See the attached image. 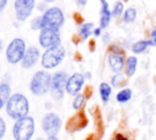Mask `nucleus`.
Here are the masks:
<instances>
[{
  "instance_id": "obj_10",
  "label": "nucleus",
  "mask_w": 156,
  "mask_h": 140,
  "mask_svg": "<svg viewBox=\"0 0 156 140\" xmlns=\"http://www.w3.org/2000/svg\"><path fill=\"white\" fill-rule=\"evenodd\" d=\"M35 5V0H15V12L18 21H26Z\"/></svg>"
},
{
  "instance_id": "obj_30",
  "label": "nucleus",
  "mask_w": 156,
  "mask_h": 140,
  "mask_svg": "<svg viewBox=\"0 0 156 140\" xmlns=\"http://www.w3.org/2000/svg\"><path fill=\"white\" fill-rule=\"evenodd\" d=\"M6 4H7V0H0V11H2L5 9Z\"/></svg>"
},
{
  "instance_id": "obj_37",
  "label": "nucleus",
  "mask_w": 156,
  "mask_h": 140,
  "mask_svg": "<svg viewBox=\"0 0 156 140\" xmlns=\"http://www.w3.org/2000/svg\"><path fill=\"white\" fill-rule=\"evenodd\" d=\"M87 140H95V139H94L93 136H90V138H89V139H87Z\"/></svg>"
},
{
  "instance_id": "obj_8",
  "label": "nucleus",
  "mask_w": 156,
  "mask_h": 140,
  "mask_svg": "<svg viewBox=\"0 0 156 140\" xmlns=\"http://www.w3.org/2000/svg\"><path fill=\"white\" fill-rule=\"evenodd\" d=\"M39 44L45 49L60 45V32L55 28H43L39 34Z\"/></svg>"
},
{
  "instance_id": "obj_29",
  "label": "nucleus",
  "mask_w": 156,
  "mask_h": 140,
  "mask_svg": "<svg viewBox=\"0 0 156 140\" xmlns=\"http://www.w3.org/2000/svg\"><path fill=\"white\" fill-rule=\"evenodd\" d=\"M151 40H152V43H154V45H156V27L152 29V32H151Z\"/></svg>"
},
{
  "instance_id": "obj_36",
  "label": "nucleus",
  "mask_w": 156,
  "mask_h": 140,
  "mask_svg": "<svg viewBox=\"0 0 156 140\" xmlns=\"http://www.w3.org/2000/svg\"><path fill=\"white\" fill-rule=\"evenodd\" d=\"M45 2H52V1H55V0H44Z\"/></svg>"
},
{
  "instance_id": "obj_16",
  "label": "nucleus",
  "mask_w": 156,
  "mask_h": 140,
  "mask_svg": "<svg viewBox=\"0 0 156 140\" xmlns=\"http://www.w3.org/2000/svg\"><path fill=\"white\" fill-rule=\"evenodd\" d=\"M11 88L9 84L6 83H2L0 84V110L7 103L9 99L11 97Z\"/></svg>"
},
{
  "instance_id": "obj_18",
  "label": "nucleus",
  "mask_w": 156,
  "mask_h": 140,
  "mask_svg": "<svg viewBox=\"0 0 156 140\" xmlns=\"http://www.w3.org/2000/svg\"><path fill=\"white\" fill-rule=\"evenodd\" d=\"M149 45H154L152 40H139V41L133 44L132 50H133L134 54H141V52H144L146 50V47Z\"/></svg>"
},
{
  "instance_id": "obj_5",
  "label": "nucleus",
  "mask_w": 156,
  "mask_h": 140,
  "mask_svg": "<svg viewBox=\"0 0 156 140\" xmlns=\"http://www.w3.org/2000/svg\"><path fill=\"white\" fill-rule=\"evenodd\" d=\"M65 17H63V12L61 9L58 7H50L48 9L44 15L41 16V23H43V28H55L58 29L62 24H63Z\"/></svg>"
},
{
  "instance_id": "obj_3",
  "label": "nucleus",
  "mask_w": 156,
  "mask_h": 140,
  "mask_svg": "<svg viewBox=\"0 0 156 140\" xmlns=\"http://www.w3.org/2000/svg\"><path fill=\"white\" fill-rule=\"evenodd\" d=\"M12 134L15 140H30L34 134V119L29 116L16 121Z\"/></svg>"
},
{
  "instance_id": "obj_33",
  "label": "nucleus",
  "mask_w": 156,
  "mask_h": 140,
  "mask_svg": "<svg viewBox=\"0 0 156 140\" xmlns=\"http://www.w3.org/2000/svg\"><path fill=\"white\" fill-rule=\"evenodd\" d=\"M45 140H58V139H57L56 136H48Z\"/></svg>"
},
{
  "instance_id": "obj_24",
  "label": "nucleus",
  "mask_w": 156,
  "mask_h": 140,
  "mask_svg": "<svg viewBox=\"0 0 156 140\" xmlns=\"http://www.w3.org/2000/svg\"><path fill=\"white\" fill-rule=\"evenodd\" d=\"M124 82H126V78H124V75H122L121 73H116V74L112 77V79H111V83H112L113 86H121Z\"/></svg>"
},
{
  "instance_id": "obj_26",
  "label": "nucleus",
  "mask_w": 156,
  "mask_h": 140,
  "mask_svg": "<svg viewBox=\"0 0 156 140\" xmlns=\"http://www.w3.org/2000/svg\"><path fill=\"white\" fill-rule=\"evenodd\" d=\"M122 11H123V2H122V1H117V2L115 4V7H113L111 15H112V16H119V15L122 13Z\"/></svg>"
},
{
  "instance_id": "obj_19",
  "label": "nucleus",
  "mask_w": 156,
  "mask_h": 140,
  "mask_svg": "<svg viewBox=\"0 0 156 140\" xmlns=\"http://www.w3.org/2000/svg\"><path fill=\"white\" fill-rule=\"evenodd\" d=\"M93 27H94V24H93L91 22L82 24V26H80V28L78 29V34H79L80 39H83V40H84V39H87L88 37H90V34L93 33Z\"/></svg>"
},
{
  "instance_id": "obj_34",
  "label": "nucleus",
  "mask_w": 156,
  "mask_h": 140,
  "mask_svg": "<svg viewBox=\"0 0 156 140\" xmlns=\"http://www.w3.org/2000/svg\"><path fill=\"white\" fill-rule=\"evenodd\" d=\"M105 40H108V34H105Z\"/></svg>"
},
{
  "instance_id": "obj_14",
  "label": "nucleus",
  "mask_w": 156,
  "mask_h": 140,
  "mask_svg": "<svg viewBox=\"0 0 156 140\" xmlns=\"http://www.w3.org/2000/svg\"><path fill=\"white\" fill-rule=\"evenodd\" d=\"M108 65L111 67V69L116 73H119L122 71V68L124 67V60H123V56L121 54H117V52H112L108 55Z\"/></svg>"
},
{
  "instance_id": "obj_21",
  "label": "nucleus",
  "mask_w": 156,
  "mask_h": 140,
  "mask_svg": "<svg viewBox=\"0 0 156 140\" xmlns=\"http://www.w3.org/2000/svg\"><path fill=\"white\" fill-rule=\"evenodd\" d=\"M132 97V90L129 88H126V89H122L121 91H118V94L116 95V99L118 102L123 103V102H127L129 101Z\"/></svg>"
},
{
  "instance_id": "obj_35",
  "label": "nucleus",
  "mask_w": 156,
  "mask_h": 140,
  "mask_svg": "<svg viewBox=\"0 0 156 140\" xmlns=\"http://www.w3.org/2000/svg\"><path fill=\"white\" fill-rule=\"evenodd\" d=\"M1 49H2V41L0 40V51H1Z\"/></svg>"
},
{
  "instance_id": "obj_15",
  "label": "nucleus",
  "mask_w": 156,
  "mask_h": 140,
  "mask_svg": "<svg viewBox=\"0 0 156 140\" xmlns=\"http://www.w3.org/2000/svg\"><path fill=\"white\" fill-rule=\"evenodd\" d=\"M101 2V17H100V28L104 29L108 26L110 19H111V12L108 10V4L106 0H100Z\"/></svg>"
},
{
  "instance_id": "obj_22",
  "label": "nucleus",
  "mask_w": 156,
  "mask_h": 140,
  "mask_svg": "<svg viewBox=\"0 0 156 140\" xmlns=\"http://www.w3.org/2000/svg\"><path fill=\"white\" fill-rule=\"evenodd\" d=\"M135 17H136V11H135V9L130 7V9L126 10V12L123 15V21L127 22V23H130V22H133L135 19Z\"/></svg>"
},
{
  "instance_id": "obj_9",
  "label": "nucleus",
  "mask_w": 156,
  "mask_h": 140,
  "mask_svg": "<svg viewBox=\"0 0 156 140\" xmlns=\"http://www.w3.org/2000/svg\"><path fill=\"white\" fill-rule=\"evenodd\" d=\"M41 127L48 136H56L61 128V119L56 113H48L41 121Z\"/></svg>"
},
{
  "instance_id": "obj_7",
  "label": "nucleus",
  "mask_w": 156,
  "mask_h": 140,
  "mask_svg": "<svg viewBox=\"0 0 156 140\" xmlns=\"http://www.w3.org/2000/svg\"><path fill=\"white\" fill-rule=\"evenodd\" d=\"M68 80V75L66 72L60 71L57 73H55L51 78V86H50V91L54 99L58 100L63 97V93L66 90V84Z\"/></svg>"
},
{
  "instance_id": "obj_12",
  "label": "nucleus",
  "mask_w": 156,
  "mask_h": 140,
  "mask_svg": "<svg viewBox=\"0 0 156 140\" xmlns=\"http://www.w3.org/2000/svg\"><path fill=\"white\" fill-rule=\"evenodd\" d=\"M87 122L88 121H87V117H85L84 112H79V113L72 116L67 121V123H66V130L69 131V133H73V131H76L78 129L84 128L85 124H87Z\"/></svg>"
},
{
  "instance_id": "obj_23",
  "label": "nucleus",
  "mask_w": 156,
  "mask_h": 140,
  "mask_svg": "<svg viewBox=\"0 0 156 140\" xmlns=\"http://www.w3.org/2000/svg\"><path fill=\"white\" fill-rule=\"evenodd\" d=\"M84 102H85V96H84L83 94L76 95V97H74V100H73V108H74V110L82 108L83 105H84Z\"/></svg>"
},
{
  "instance_id": "obj_2",
  "label": "nucleus",
  "mask_w": 156,
  "mask_h": 140,
  "mask_svg": "<svg viewBox=\"0 0 156 140\" xmlns=\"http://www.w3.org/2000/svg\"><path fill=\"white\" fill-rule=\"evenodd\" d=\"M51 75L46 71H38L30 79L29 89L34 95H44L51 86Z\"/></svg>"
},
{
  "instance_id": "obj_4",
  "label": "nucleus",
  "mask_w": 156,
  "mask_h": 140,
  "mask_svg": "<svg viewBox=\"0 0 156 140\" xmlns=\"http://www.w3.org/2000/svg\"><path fill=\"white\" fill-rule=\"evenodd\" d=\"M63 57H65V47L62 45L46 49V51L41 56V66L48 69L55 68L62 62Z\"/></svg>"
},
{
  "instance_id": "obj_1",
  "label": "nucleus",
  "mask_w": 156,
  "mask_h": 140,
  "mask_svg": "<svg viewBox=\"0 0 156 140\" xmlns=\"http://www.w3.org/2000/svg\"><path fill=\"white\" fill-rule=\"evenodd\" d=\"M28 111H29V103H28L27 97L23 94L17 93V94L11 95V97L9 99L6 103V112L11 118L16 121L24 118L27 117Z\"/></svg>"
},
{
  "instance_id": "obj_27",
  "label": "nucleus",
  "mask_w": 156,
  "mask_h": 140,
  "mask_svg": "<svg viewBox=\"0 0 156 140\" xmlns=\"http://www.w3.org/2000/svg\"><path fill=\"white\" fill-rule=\"evenodd\" d=\"M5 131H6V124H5V121L0 117V140L5 135Z\"/></svg>"
},
{
  "instance_id": "obj_17",
  "label": "nucleus",
  "mask_w": 156,
  "mask_h": 140,
  "mask_svg": "<svg viewBox=\"0 0 156 140\" xmlns=\"http://www.w3.org/2000/svg\"><path fill=\"white\" fill-rule=\"evenodd\" d=\"M136 65H138V60L135 56H129L126 61L124 68H126V75L127 77H132L135 73L136 69Z\"/></svg>"
},
{
  "instance_id": "obj_6",
  "label": "nucleus",
  "mask_w": 156,
  "mask_h": 140,
  "mask_svg": "<svg viewBox=\"0 0 156 140\" xmlns=\"http://www.w3.org/2000/svg\"><path fill=\"white\" fill-rule=\"evenodd\" d=\"M26 43L21 38H15L7 46L6 49V60L15 65L22 61L24 54H26Z\"/></svg>"
},
{
  "instance_id": "obj_11",
  "label": "nucleus",
  "mask_w": 156,
  "mask_h": 140,
  "mask_svg": "<svg viewBox=\"0 0 156 140\" xmlns=\"http://www.w3.org/2000/svg\"><path fill=\"white\" fill-rule=\"evenodd\" d=\"M84 84V77L80 73H73L66 84V91L69 95H78Z\"/></svg>"
},
{
  "instance_id": "obj_28",
  "label": "nucleus",
  "mask_w": 156,
  "mask_h": 140,
  "mask_svg": "<svg viewBox=\"0 0 156 140\" xmlns=\"http://www.w3.org/2000/svg\"><path fill=\"white\" fill-rule=\"evenodd\" d=\"M113 140H128V138L126 136V135H123V134H116L115 136H113Z\"/></svg>"
},
{
  "instance_id": "obj_20",
  "label": "nucleus",
  "mask_w": 156,
  "mask_h": 140,
  "mask_svg": "<svg viewBox=\"0 0 156 140\" xmlns=\"http://www.w3.org/2000/svg\"><path fill=\"white\" fill-rule=\"evenodd\" d=\"M99 91H100V96H101L102 102L106 103L110 99V95H111V86L107 83H101L100 88H99Z\"/></svg>"
},
{
  "instance_id": "obj_31",
  "label": "nucleus",
  "mask_w": 156,
  "mask_h": 140,
  "mask_svg": "<svg viewBox=\"0 0 156 140\" xmlns=\"http://www.w3.org/2000/svg\"><path fill=\"white\" fill-rule=\"evenodd\" d=\"M94 34H95L96 37H99V35L101 34V28H96V29H94Z\"/></svg>"
},
{
  "instance_id": "obj_32",
  "label": "nucleus",
  "mask_w": 156,
  "mask_h": 140,
  "mask_svg": "<svg viewBox=\"0 0 156 140\" xmlns=\"http://www.w3.org/2000/svg\"><path fill=\"white\" fill-rule=\"evenodd\" d=\"M76 1H77V2L79 4V5H82V6H84V5L87 4V1H88V0H76Z\"/></svg>"
},
{
  "instance_id": "obj_38",
  "label": "nucleus",
  "mask_w": 156,
  "mask_h": 140,
  "mask_svg": "<svg viewBox=\"0 0 156 140\" xmlns=\"http://www.w3.org/2000/svg\"><path fill=\"white\" fill-rule=\"evenodd\" d=\"M37 140H44V139H41V138H38V139H37Z\"/></svg>"
},
{
  "instance_id": "obj_13",
  "label": "nucleus",
  "mask_w": 156,
  "mask_h": 140,
  "mask_svg": "<svg viewBox=\"0 0 156 140\" xmlns=\"http://www.w3.org/2000/svg\"><path fill=\"white\" fill-rule=\"evenodd\" d=\"M39 56H40L39 50H38L35 46H29V47L26 50V54H24V56H23V58H22V61H21L22 67L26 68V69L33 67V66L37 63V61L39 60Z\"/></svg>"
},
{
  "instance_id": "obj_25",
  "label": "nucleus",
  "mask_w": 156,
  "mask_h": 140,
  "mask_svg": "<svg viewBox=\"0 0 156 140\" xmlns=\"http://www.w3.org/2000/svg\"><path fill=\"white\" fill-rule=\"evenodd\" d=\"M30 27H32V29H34V30L43 29L41 17H35V18H33V19H32V22H30Z\"/></svg>"
}]
</instances>
